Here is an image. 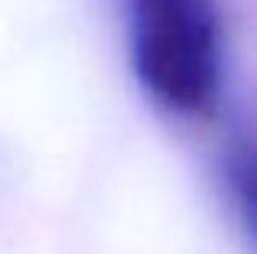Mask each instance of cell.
<instances>
[{"label": "cell", "instance_id": "cell-1", "mask_svg": "<svg viewBox=\"0 0 257 254\" xmlns=\"http://www.w3.org/2000/svg\"><path fill=\"white\" fill-rule=\"evenodd\" d=\"M137 82L163 111L208 117L221 91V20L215 0H127Z\"/></svg>", "mask_w": 257, "mask_h": 254}, {"label": "cell", "instance_id": "cell-2", "mask_svg": "<svg viewBox=\"0 0 257 254\" xmlns=\"http://www.w3.org/2000/svg\"><path fill=\"white\" fill-rule=\"evenodd\" d=\"M228 183H231V199L241 215V225L257 244V150L241 147L228 160Z\"/></svg>", "mask_w": 257, "mask_h": 254}]
</instances>
